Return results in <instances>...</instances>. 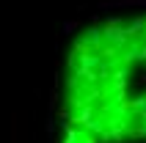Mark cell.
Instances as JSON below:
<instances>
[{"label":"cell","mask_w":146,"mask_h":143,"mask_svg":"<svg viewBox=\"0 0 146 143\" xmlns=\"http://www.w3.org/2000/svg\"><path fill=\"white\" fill-rule=\"evenodd\" d=\"M64 121L97 143L146 140V14L77 36L66 58Z\"/></svg>","instance_id":"6da1fadb"}]
</instances>
